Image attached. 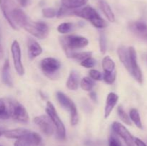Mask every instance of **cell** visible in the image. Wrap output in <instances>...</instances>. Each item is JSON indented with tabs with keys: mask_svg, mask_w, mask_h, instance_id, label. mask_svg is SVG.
<instances>
[{
	"mask_svg": "<svg viewBox=\"0 0 147 146\" xmlns=\"http://www.w3.org/2000/svg\"><path fill=\"white\" fill-rule=\"evenodd\" d=\"M71 14H74L77 17H81L90 21L95 27H97L98 29L105 28L107 26L106 21L100 17L98 13L96 11L95 9L90 6H87L80 9L74 10L72 11Z\"/></svg>",
	"mask_w": 147,
	"mask_h": 146,
	"instance_id": "6da1fadb",
	"label": "cell"
},
{
	"mask_svg": "<svg viewBox=\"0 0 147 146\" xmlns=\"http://www.w3.org/2000/svg\"><path fill=\"white\" fill-rule=\"evenodd\" d=\"M60 42L65 52L84 48L88 44V40L86 37L77 35L64 36L60 37Z\"/></svg>",
	"mask_w": 147,
	"mask_h": 146,
	"instance_id": "7a4b0ae2",
	"label": "cell"
},
{
	"mask_svg": "<svg viewBox=\"0 0 147 146\" xmlns=\"http://www.w3.org/2000/svg\"><path fill=\"white\" fill-rule=\"evenodd\" d=\"M46 113L47 115L50 117L54 125L55 129L56 130L57 137L60 140H64L66 137L65 127L62 120H60V117L57 115V111L55 110L54 105L50 102H47L46 105Z\"/></svg>",
	"mask_w": 147,
	"mask_h": 146,
	"instance_id": "3957f363",
	"label": "cell"
},
{
	"mask_svg": "<svg viewBox=\"0 0 147 146\" xmlns=\"http://www.w3.org/2000/svg\"><path fill=\"white\" fill-rule=\"evenodd\" d=\"M57 99L60 105L63 106L65 109L68 110L70 113V123L72 125H76L78 124L79 120L77 108L75 103L67 97L66 94L62 92H57Z\"/></svg>",
	"mask_w": 147,
	"mask_h": 146,
	"instance_id": "277c9868",
	"label": "cell"
},
{
	"mask_svg": "<svg viewBox=\"0 0 147 146\" xmlns=\"http://www.w3.org/2000/svg\"><path fill=\"white\" fill-rule=\"evenodd\" d=\"M24 29L32 35L40 40L45 39L49 34L48 26L42 21H31L29 20Z\"/></svg>",
	"mask_w": 147,
	"mask_h": 146,
	"instance_id": "5b68a950",
	"label": "cell"
},
{
	"mask_svg": "<svg viewBox=\"0 0 147 146\" xmlns=\"http://www.w3.org/2000/svg\"><path fill=\"white\" fill-rule=\"evenodd\" d=\"M42 70L47 77L53 79L57 77V74L61 67V64L56 59L53 57H47L43 59L40 62Z\"/></svg>",
	"mask_w": 147,
	"mask_h": 146,
	"instance_id": "8992f818",
	"label": "cell"
},
{
	"mask_svg": "<svg viewBox=\"0 0 147 146\" xmlns=\"http://www.w3.org/2000/svg\"><path fill=\"white\" fill-rule=\"evenodd\" d=\"M34 122L45 135L51 136L54 133V125L48 115L37 116L34 117Z\"/></svg>",
	"mask_w": 147,
	"mask_h": 146,
	"instance_id": "52a82bcc",
	"label": "cell"
},
{
	"mask_svg": "<svg viewBox=\"0 0 147 146\" xmlns=\"http://www.w3.org/2000/svg\"><path fill=\"white\" fill-rule=\"evenodd\" d=\"M130 57V66H131V74L133 75L135 80L139 83H142L143 82V77L142 72L137 62V55L136 52L133 47H130L128 48Z\"/></svg>",
	"mask_w": 147,
	"mask_h": 146,
	"instance_id": "ba28073f",
	"label": "cell"
},
{
	"mask_svg": "<svg viewBox=\"0 0 147 146\" xmlns=\"http://www.w3.org/2000/svg\"><path fill=\"white\" fill-rule=\"evenodd\" d=\"M11 54H12L14 69L19 75H23L24 73V69L23 67L22 62L21 50H20V44L17 40H14L11 44Z\"/></svg>",
	"mask_w": 147,
	"mask_h": 146,
	"instance_id": "9c48e42d",
	"label": "cell"
},
{
	"mask_svg": "<svg viewBox=\"0 0 147 146\" xmlns=\"http://www.w3.org/2000/svg\"><path fill=\"white\" fill-rule=\"evenodd\" d=\"M112 129L116 135L120 136L124 140L126 145L136 146L134 143V138L125 126L118 122H114L112 124Z\"/></svg>",
	"mask_w": 147,
	"mask_h": 146,
	"instance_id": "30bf717a",
	"label": "cell"
},
{
	"mask_svg": "<svg viewBox=\"0 0 147 146\" xmlns=\"http://www.w3.org/2000/svg\"><path fill=\"white\" fill-rule=\"evenodd\" d=\"M42 143V140L38 133L30 132L26 135L17 139L14 146H37Z\"/></svg>",
	"mask_w": 147,
	"mask_h": 146,
	"instance_id": "8fae6325",
	"label": "cell"
},
{
	"mask_svg": "<svg viewBox=\"0 0 147 146\" xmlns=\"http://www.w3.org/2000/svg\"><path fill=\"white\" fill-rule=\"evenodd\" d=\"M11 117L14 120L20 123H26L29 120L28 113L26 110L25 107L17 101L13 102Z\"/></svg>",
	"mask_w": 147,
	"mask_h": 146,
	"instance_id": "7c38bea8",
	"label": "cell"
},
{
	"mask_svg": "<svg viewBox=\"0 0 147 146\" xmlns=\"http://www.w3.org/2000/svg\"><path fill=\"white\" fill-rule=\"evenodd\" d=\"M129 29L136 37L147 43V24L142 21L129 23Z\"/></svg>",
	"mask_w": 147,
	"mask_h": 146,
	"instance_id": "4fadbf2b",
	"label": "cell"
},
{
	"mask_svg": "<svg viewBox=\"0 0 147 146\" xmlns=\"http://www.w3.org/2000/svg\"><path fill=\"white\" fill-rule=\"evenodd\" d=\"M11 18L14 24L17 27H22V28H24V26L29 21V19L25 13L22 10L17 7H14L11 10Z\"/></svg>",
	"mask_w": 147,
	"mask_h": 146,
	"instance_id": "5bb4252c",
	"label": "cell"
},
{
	"mask_svg": "<svg viewBox=\"0 0 147 146\" xmlns=\"http://www.w3.org/2000/svg\"><path fill=\"white\" fill-rule=\"evenodd\" d=\"M13 100L0 98V120H8L11 116Z\"/></svg>",
	"mask_w": 147,
	"mask_h": 146,
	"instance_id": "9a60e30c",
	"label": "cell"
},
{
	"mask_svg": "<svg viewBox=\"0 0 147 146\" xmlns=\"http://www.w3.org/2000/svg\"><path fill=\"white\" fill-rule=\"evenodd\" d=\"M27 50H28L29 58L34 60L42 52V48L38 42L34 39L29 38L27 41Z\"/></svg>",
	"mask_w": 147,
	"mask_h": 146,
	"instance_id": "2e32d148",
	"label": "cell"
},
{
	"mask_svg": "<svg viewBox=\"0 0 147 146\" xmlns=\"http://www.w3.org/2000/svg\"><path fill=\"white\" fill-rule=\"evenodd\" d=\"M0 9H1L2 14L9 25L12 27L14 29L17 30L18 27L14 24L11 18V11L13 8H11L9 4V0H0Z\"/></svg>",
	"mask_w": 147,
	"mask_h": 146,
	"instance_id": "e0dca14e",
	"label": "cell"
},
{
	"mask_svg": "<svg viewBox=\"0 0 147 146\" xmlns=\"http://www.w3.org/2000/svg\"><path fill=\"white\" fill-rule=\"evenodd\" d=\"M119 96L113 92H110L106 97V106H105L104 117L105 118H108L111 113L112 110H113L116 104H117Z\"/></svg>",
	"mask_w": 147,
	"mask_h": 146,
	"instance_id": "ac0fdd59",
	"label": "cell"
},
{
	"mask_svg": "<svg viewBox=\"0 0 147 146\" xmlns=\"http://www.w3.org/2000/svg\"><path fill=\"white\" fill-rule=\"evenodd\" d=\"M1 80L2 82L9 87H12L13 81L10 72V64L9 60H6L1 70Z\"/></svg>",
	"mask_w": 147,
	"mask_h": 146,
	"instance_id": "d6986e66",
	"label": "cell"
},
{
	"mask_svg": "<svg viewBox=\"0 0 147 146\" xmlns=\"http://www.w3.org/2000/svg\"><path fill=\"white\" fill-rule=\"evenodd\" d=\"M118 55L122 64H123L126 70L131 73V66H130V57H129V50L124 46H121L118 48L117 50Z\"/></svg>",
	"mask_w": 147,
	"mask_h": 146,
	"instance_id": "ffe728a7",
	"label": "cell"
},
{
	"mask_svg": "<svg viewBox=\"0 0 147 146\" xmlns=\"http://www.w3.org/2000/svg\"><path fill=\"white\" fill-rule=\"evenodd\" d=\"M30 130L24 128H16L12 130H6L4 136L7 138L10 139H19L23 136L26 135L30 133Z\"/></svg>",
	"mask_w": 147,
	"mask_h": 146,
	"instance_id": "44dd1931",
	"label": "cell"
},
{
	"mask_svg": "<svg viewBox=\"0 0 147 146\" xmlns=\"http://www.w3.org/2000/svg\"><path fill=\"white\" fill-rule=\"evenodd\" d=\"M98 5L108 20L111 22H113L115 21V15L107 1L106 0H98Z\"/></svg>",
	"mask_w": 147,
	"mask_h": 146,
	"instance_id": "7402d4cb",
	"label": "cell"
},
{
	"mask_svg": "<svg viewBox=\"0 0 147 146\" xmlns=\"http://www.w3.org/2000/svg\"><path fill=\"white\" fill-rule=\"evenodd\" d=\"M66 87L70 90H76L79 87V75L76 71H71L66 82Z\"/></svg>",
	"mask_w": 147,
	"mask_h": 146,
	"instance_id": "603a6c76",
	"label": "cell"
},
{
	"mask_svg": "<svg viewBox=\"0 0 147 146\" xmlns=\"http://www.w3.org/2000/svg\"><path fill=\"white\" fill-rule=\"evenodd\" d=\"M88 0H61L63 7L68 9H74L83 7L87 4Z\"/></svg>",
	"mask_w": 147,
	"mask_h": 146,
	"instance_id": "cb8c5ba5",
	"label": "cell"
},
{
	"mask_svg": "<svg viewBox=\"0 0 147 146\" xmlns=\"http://www.w3.org/2000/svg\"><path fill=\"white\" fill-rule=\"evenodd\" d=\"M66 56L68 58L74 59L76 60H84L85 59L88 58L89 57H91V52H74V51H68L65 52Z\"/></svg>",
	"mask_w": 147,
	"mask_h": 146,
	"instance_id": "d4e9b609",
	"label": "cell"
},
{
	"mask_svg": "<svg viewBox=\"0 0 147 146\" xmlns=\"http://www.w3.org/2000/svg\"><path fill=\"white\" fill-rule=\"evenodd\" d=\"M102 66L105 72H111L114 71L115 62L109 56H106L102 61Z\"/></svg>",
	"mask_w": 147,
	"mask_h": 146,
	"instance_id": "484cf974",
	"label": "cell"
},
{
	"mask_svg": "<svg viewBox=\"0 0 147 146\" xmlns=\"http://www.w3.org/2000/svg\"><path fill=\"white\" fill-rule=\"evenodd\" d=\"M130 119L134 122L136 126L139 129H142V123L141 120L140 115L136 109L133 108L130 110Z\"/></svg>",
	"mask_w": 147,
	"mask_h": 146,
	"instance_id": "4316f807",
	"label": "cell"
},
{
	"mask_svg": "<svg viewBox=\"0 0 147 146\" xmlns=\"http://www.w3.org/2000/svg\"><path fill=\"white\" fill-rule=\"evenodd\" d=\"M94 84L93 80L89 77H84L80 81V87L85 91H91Z\"/></svg>",
	"mask_w": 147,
	"mask_h": 146,
	"instance_id": "83f0119b",
	"label": "cell"
},
{
	"mask_svg": "<svg viewBox=\"0 0 147 146\" xmlns=\"http://www.w3.org/2000/svg\"><path fill=\"white\" fill-rule=\"evenodd\" d=\"M117 112L120 119L125 123V124L128 125H131V121L130 117L128 115L127 113L124 111V110H123V107H122L121 106H119V107H118Z\"/></svg>",
	"mask_w": 147,
	"mask_h": 146,
	"instance_id": "f1b7e54d",
	"label": "cell"
},
{
	"mask_svg": "<svg viewBox=\"0 0 147 146\" xmlns=\"http://www.w3.org/2000/svg\"><path fill=\"white\" fill-rule=\"evenodd\" d=\"M73 27V24L71 22H64L57 27V31L61 34H67L70 32Z\"/></svg>",
	"mask_w": 147,
	"mask_h": 146,
	"instance_id": "f546056e",
	"label": "cell"
},
{
	"mask_svg": "<svg viewBox=\"0 0 147 146\" xmlns=\"http://www.w3.org/2000/svg\"><path fill=\"white\" fill-rule=\"evenodd\" d=\"M99 46H100V51L102 54H105L107 50V42H106V35L103 32H100L99 37Z\"/></svg>",
	"mask_w": 147,
	"mask_h": 146,
	"instance_id": "4dcf8cb0",
	"label": "cell"
},
{
	"mask_svg": "<svg viewBox=\"0 0 147 146\" xmlns=\"http://www.w3.org/2000/svg\"><path fill=\"white\" fill-rule=\"evenodd\" d=\"M116 72H105L103 74V80L105 82L109 84H113L116 80Z\"/></svg>",
	"mask_w": 147,
	"mask_h": 146,
	"instance_id": "1f68e13d",
	"label": "cell"
},
{
	"mask_svg": "<svg viewBox=\"0 0 147 146\" xmlns=\"http://www.w3.org/2000/svg\"><path fill=\"white\" fill-rule=\"evenodd\" d=\"M81 66L86 67V68H91L96 66V60L94 58L91 57H89L88 58L85 59L84 60L81 62L80 63Z\"/></svg>",
	"mask_w": 147,
	"mask_h": 146,
	"instance_id": "d6a6232c",
	"label": "cell"
},
{
	"mask_svg": "<svg viewBox=\"0 0 147 146\" xmlns=\"http://www.w3.org/2000/svg\"><path fill=\"white\" fill-rule=\"evenodd\" d=\"M42 13L43 17L45 18H53L56 16L57 13L55 9L53 8H45L42 10Z\"/></svg>",
	"mask_w": 147,
	"mask_h": 146,
	"instance_id": "836d02e7",
	"label": "cell"
},
{
	"mask_svg": "<svg viewBox=\"0 0 147 146\" xmlns=\"http://www.w3.org/2000/svg\"><path fill=\"white\" fill-rule=\"evenodd\" d=\"M89 76L92 80L100 81L102 80V74L99 71L96 70H91L89 72Z\"/></svg>",
	"mask_w": 147,
	"mask_h": 146,
	"instance_id": "e575fe53",
	"label": "cell"
},
{
	"mask_svg": "<svg viewBox=\"0 0 147 146\" xmlns=\"http://www.w3.org/2000/svg\"><path fill=\"white\" fill-rule=\"evenodd\" d=\"M109 146H122L121 143L114 135H111L109 137Z\"/></svg>",
	"mask_w": 147,
	"mask_h": 146,
	"instance_id": "d590c367",
	"label": "cell"
},
{
	"mask_svg": "<svg viewBox=\"0 0 147 146\" xmlns=\"http://www.w3.org/2000/svg\"><path fill=\"white\" fill-rule=\"evenodd\" d=\"M134 143L136 146H147L144 142H143L142 140H140L139 138H137V137L134 138Z\"/></svg>",
	"mask_w": 147,
	"mask_h": 146,
	"instance_id": "8d00e7d4",
	"label": "cell"
},
{
	"mask_svg": "<svg viewBox=\"0 0 147 146\" xmlns=\"http://www.w3.org/2000/svg\"><path fill=\"white\" fill-rule=\"evenodd\" d=\"M89 96H90V99H91L93 101H97V94H96V93L95 92H90V93L89 94Z\"/></svg>",
	"mask_w": 147,
	"mask_h": 146,
	"instance_id": "74e56055",
	"label": "cell"
},
{
	"mask_svg": "<svg viewBox=\"0 0 147 146\" xmlns=\"http://www.w3.org/2000/svg\"><path fill=\"white\" fill-rule=\"evenodd\" d=\"M18 1L19 4L22 6V7H26L27 4V0H17Z\"/></svg>",
	"mask_w": 147,
	"mask_h": 146,
	"instance_id": "f35d334b",
	"label": "cell"
},
{
	"mask_svg": "<svg viewBox=\"0 0 147 146\" xmlns=\"http://www.w3.org/2000/svg\"><path fill=\"white\" fill-rule=\"evenodd\" d=\"M6 130H5L4 127H0V137H1V136H2V135H4V133H5Z\"/></svg>",
	"mask_w": 147,
	"mask_h": 146,
	"instance_id": "ab89813d",
	"label": "cell"
},
{
	"mask_svg": "<svg viewBox=\"0 0 147 146\" xmlns=\"http://www.w3.org/2000/svg\"><path fill=\"white\" fill-rule=\"evenodd\" d=\"M1 28H0V47L1 46Z\"/></svg>",
	"mask_w": 147,
	"mask_h": 146,
	"instance_id": "60d3db41",
	"label": "cell"
},
{
	"mask_svg": "<svg viewBox=\"0 0 147 146\" xmlns=\"http://www.w3.org/2000/svg\"><path fill=\"white\" fill-rule=\"evenodd\" d=\"M37 146H45V145L43 144L42 143H40V145H37Z\"/></svg>",
	"mask_w": 147,
	"mask_h": 146,
	"instance_id": "b9f144b4",
	"label": "cell"
},
{
	"mask_svg": "<svg viewBox=\"0 0 147 146\" xmlns=\"http://www.w3.org/2000/svg\"><path fill=\"white\" fill-rule=\"evenodd\" d=\"M0 146H1V145H0Z\"/></svg>",
	"mask_w": 147,
	"mask_h": 146,
	"instance_id": "7bdbcfd3",
	"label": "cell"
}]
</instances>
